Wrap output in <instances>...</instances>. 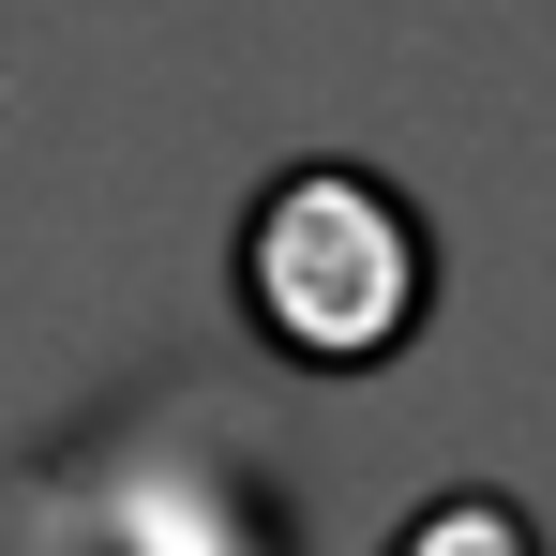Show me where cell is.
I'll return each instance as SVG.
<instances>
[{
    "label": "cell",
    "instance_id": "cell-1",
    "mask_svg": "<svg viewBox=\"0 0 556 556\" xmlns=\"http://www.w3.org/2000/svg\"><path fill=\"white\" fill-rule=\"evenodd\" d=\"M15 556H301V511L211 376H136L30 452Z\"/></svg>",
    "mask_w": 556,
    "mask_h": 556
},
{
    "label": "cell",
    "instance_id": "cell-2",
    "mask_svg": "<svg viewBox=\"0 0 556 556\" xmlns=\"http://www.w3.org/2000/svg\"><path fill=\"white\" fill-rule=\"evenodd\" d=\"M226 301L286 376H391L437 316V226L362 151H286L226 226Z\"/></svg>",
    "mask_w": 556,
    "mask_h": 556
},
{
    "label": "cell",
    "instance_id": "cell-3",
    "mask_svg": "<svg viewBox=\"0 0 556 556\" xmlns=\"http://www.w3.org/2000/svg\"><path fill=\"white\" fill-rule=\"evenodd\" d=\"M376 556H542V527H527V496H511V481H437V496H421Z\"/></svg>",
    "mask_w": 556,
    "mask_h": 556
}]
</instances>
